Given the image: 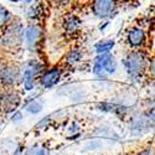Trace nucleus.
Masks as SVG:
<instances>
[{"mask_svg":"<svg viewBox=\"0 0 155 155\" xmlns=\"http://www.w3.org/2000/svg\"><path fill=\"white\" fill-rule=\"evenodd\" d=\"M138 155H153V150H151L150 148H147V149H144V150H141Z\"/></svg>","mask_w":155,"mask_h":155,"instance_id":"5701e85b","label":"nucleus"},{"mask_svg":"<svg viewBox=\"0 0 155 155\" xmlns=\"http://www.w3.org/2000/svg\"><path fill=\"white\" fill-rule=\"evenodd\" d=\"M149 71L151 72L153 76H155V56L151 58V61L149 62Z\"/></svg>","mask_w":155,"mask_h":155,"instance_id":"412c9836","label":"nucleus"},{"mask_svg":"<svg viewBox=\"0 0 155 155\" xmlns=\"http://www.w3.org/2000/svg\"><path fill=\"white\" fill-rule=\"evenodd\" d=\"M25 109H26V112L30 113V114H38V113H40L44 109V106H42V103L40 101L32 99V101H30L28 104H26Z\"/></svg>","mask_w":155,"mask_h":155,"instance_id":"4468645a","label":"nucleus"},{"mask_svg":"<svg viewBox=\"0 0 155 155\" xmlns=\"http://www.w3.org/2000/svg\"><path fill=\"white\" fill-rule=\"evenodd\" d=\"M22 119H24V115H22V113L19 112V110L14 112V113H12V115H11V122L14 123V124H18V123L22 122Z\"/></svg>","mask_w":155,"mask_h":155,"instance_id":"aec40b11","label":"nucleus"},{"mask_svg":"<svg viewBox=\"0 0 155 155\" xmlns=\"http://www.w3.org/2000/svg\"><path fill=\"white\" fill-rule=\"evenodd\" d=\"M103 148V143L99 140V139H92L86 143V145L83 147V150L82 151H94V150H98V149H102Z\"/></svg>","mask_w":155,"mask_h":155,"instance_id":"f3484780","label":"nucleus"},{"mask_svg":"<svg viewBox=\"0 0 155 155\" xmlns=\"http://www.w3.org/2000/svg\"><path fill=\"white\" fill-rule=\"evenodd\" d=\"M151 127L149 124L147 114H138L132 118L130 122V134L134 137H140L148 130H150Z\"/></svg>","mask_w":155,"mask_h":155,"instance_id":"1a4fd4ad","label":"nucleus"},{"mask_svg":"<svg viewBox=\"0 0 155 155\" xmlns=\"http://www.w3.org/2000/svg\"><path fill=\"white\" fill-rule=\"evenodd\" d=\"M115 10H117V0H93L92 2V14L101 20L110 18Z\"/></svg>","mask_w":155,"mask_h":155,"instance_id":"20e7f679","label":"nucleus"},{"mask_svg":"<svg viewBox=\"0 0 155 155\" xmlns=\"http://www.w3.org/2000/svg\"><path fill=\"white\" fill-rule=\"evenodd\" d=\"M96 135H98V137H101V138H106V139H113V138H115V139H118V135L115 134L112 129H109V128H99V129H97V132H96Z\"/></svg>","mask_w":155,"mask_h":155,"instance_id":"6ab92c4d","label":"nucleus"},{"mask_svg":"<svg viewBox=\"0 0 155 155\" xmlns=\"http://www.w3.org/2000/svg\"><path fill=\"white\" fill-rule=\"evenodd\" d=\"M96 61L99 62V64L102 66V68L104 70V72L110 76L114 74L118 70V61L115 60V57L112 54H104V55H97V57L94 58Z\"/></svg>","mask_w":155,"mask_h":155,"instance_id":"9d476101","label":"nucleus"},{"mask_svg":"<svg viewBox=\"0 0 155 155\" xmlns=\"http://www.w3.org/2000/svg\"><path fill=\"white\" fill-rule=\"evenodd\" d=\"M24 35H25V30H24L22 24H20V22L10 24L9 26H6L4 29V35L2 38V42L9 47L18 46L25 40Z\"/></svg>","mask_w":155,"mask_h":155,"instance_id":"f03ea898","label":"nucleus"},{"mask_svg":"<svg viewBox=\"0 0 155 155\" xmlns=\"http://www.w3.org/2000/svg\"><path fill=\"white\" fill-rule=\"evenodd\" d=\"M63 31L66 35L68 36H74L77 32H80L81 26H82V22L81 19L78 16H76L73 14L68 15L63 19Z\"/></svg>","mask_w":155,"mask_h":155,"instance_id":"9b49d317","label":"nucleus"},{"mask_svg":"<svg viewBox=\"0 0 155 155\" xmlns=\"http://www.w3.org/2000/svg\"><path fill=\"white\" fill-rule=\"evenodd\" d=\"M41 5L40 4H35L34 6H30L28 10H26V18L29 20H36L38 16L41 15Z\"/></svg>","mask_w":155,"mask_h":155,"instance_id":"dca6fc26","label":"nucleus"},{"mask_svg":"<svg viewBox=\"0 0 155 155\" xmlns=\"http://www.w3.org/2000/svg\"><path fill=\"white\" fill-rule=\"evenodd\" d=\"M10 16H11L10 11L4 5L0 4V30L6 28V25L10 21Z\"/></svg>","mask_w":155,"mask_h":155,"instance_id":"2eb2a0df","label":"nucleus"},{"mask_svg":"<svg viewBox=\"0 0 155 155\" xmlns=\"http://www.w3.org/2000/svg\"><path fill=\"white\" fill-rule=\"evenodd\" d=\"M25 42L30 51L35 50L36 46L41 42L42 40V28L38 24H29L25 29Z\"/></svg>","mask_w":155,"mask_h":155,"instance_id":"423d86ee","label":"nucleus"},{"mask_svg":"<svg viewBox=\"0 0 155 155\" xmlns=\"http://www.w3.org/2000/svg\"><path fill=\"white\" fill-rule=\"evenodd\" d=\"M125 40L129 47H132L134 50H139L141 47H144L147 42V34L145 30L141 28H132L129 29L125 36Z\"/></svg>","mask_w":155,"mask_h":155,"instance_id":"0eeeda50","label":"nucleus"},{"mask_svg":"<svg viewBox=\"0 0 155 155\" xmlns=\"http://www.w3.org/2000/svg\"><path fill=\"white\" fill-rule=\"evenodd\" d=\"M123 66L127 74L130 78H140L144 74L145 70L148 68L149 63L147 55L141 50H133L130 51L123 60Z\"/></svg>","mask_w":155,"mask_h":155,"instance_id":"f257e3e1","label":"nucleus"},{"mask_svg":"<svg viewBox=\"0 0 155 155\" xmlns=\"http://www.w3.org/2000/svg\"><path fill=\"white\" fill-rule=\"evenodd\" d=\"M25 155H48V150L46 148H44L42 145L35 144L26 150V154Z\"/></svg>","mask_w":155,"mask_h":155,"instance_id":"a211bd4d","label":"nucleus"},{"mask_svg":"<svg viewBox=\"0 0 155 155\" xmlns=\"http://www.w3.org/2000/svg\"><path fill=\"white\" fill-rule=\"evenodd\" d=\"M11 3H20V2H24V0H9Z\"/></svg>","mask_w":155,"mask_h":155,"instance_id":"b1692460","label":"nucleus"},{"mask_svg":"<svg viewBox=\"0 0 155 155\" xmlns=\"http://www.w3.org/2000/svg\"><path fill=\"white\" fill-rule=\"evenodd\" d=\"M48 120H50V117H45L42 120H40V122H38L37 123V128H40V127H46V124L48 123Z\"/></svg>","mask_w":155,"mask_h":155,"instance_id":"4be33fe9","label":"nucleus"},{"mask_svg":"<svg viewBox=\"0 0 155 155\" xmlns=\"http://www.w3.org/2000/svg\"><path fill=\"white\" fill-rule=\"evenodd\" d=\"M2 94H3V92H2V91H0V97H2Z\"/></svg>","mask_w":155,"mask_h":155,"instance_id":"393cba45","label":"nucleus"},{"mask_svg":"<svg viewBox=\"0 0 155 155\" xmlns=\"http://www.w3.org/2000/svg\"><path fill=\"white\" fill-rule=\"evenodd\" d=\"M83 58V52L80 50V48H73L71 50L70 52L66 55V58H64V62H66V64H68V66H74V64L80 63Z\"/></svg>","mask_w":155,"mask_h":155,"instance_id":"ddd939ff","label":"nucleus"},{"mask_svg":"<svg viewBox=\"0 0 155 155\" xmlns=\"http://www.w3.org/2000/svg\"><path fill=\"white\" fill-rule=\"evenodd\" d=\"M62 77V70L60 67H52L44 71L40 76V84L45 89H51L60 83Z\"/></svg>","mask_w":155,"mask_h":155,"instance_id":"6e6552de","label":"nucleus"},{"mask_svg":"<svg viewBox=\"0 0 155 155\" xmlns=\"http://www.w3.org/2000/svg\"><path fill=\"white\" fill-rule=\"evenodd\" d=\"M115 41L107 38V40H101L94 44V51L97 55H104V54H110V51L114 48Z\"/></svg>","mask_w":155,"mask_h":155,"instance_id":"f8f14e48","label":"nucleus"},{"mask_svg":"<svg viewBox=\"0 0 155 155\" xmlns=\"http://www.w3.org/2000/svg\"><path fill=\"white\" fill-rule=\"evenodd\" d=\"M21 71L14 63H5L0 67V84L4 87H12L21 80Z\"/></svg>","mask_w":155,"mask_h":155,"instance_id":"7ed1b4c3","label":"nucleus"},{"mask_svg":"<svg viewBox=\"0 0 155 155\" xmlns=\"http://www.w3.org/2000/svg\"><path fill=\"white\" fill-rule=\"evenodd\" d=\"M21 97L16 91H9V92H3L2 97H0V110L5 114L14 113L20 106Z\"/></svg>","mask_w":155,"mask_h":155,"instance_id":"39448f33","label":"nucleus"}]
</instances>
